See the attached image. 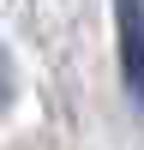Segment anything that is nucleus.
Segmentation results:
<instances>
[{"mask_svg": "<svg viewBox=\"0 0 144 150\" xmlns=\"http://www.w3.org/2000/svg\"><path fill=\"white\" fill-rule=\"evenodd\" d=\"M114 24H120V78H126L132 102H144V6L114 0Z\"/></svg>", "mask_w": 144, "mask_h": 150, "instance_id": "nucleus-1", "label": "nucleus"}]
</instances>
